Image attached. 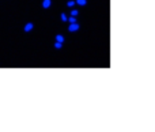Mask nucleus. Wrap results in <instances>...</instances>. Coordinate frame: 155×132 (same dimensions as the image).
I'll return each instance as SVG.
<instances>
[{"mask_svg":"<svg viewBox=\"0 0 155 132\" xmlns=\"http://www.w3.org/2000/svg\"><path fill=\"white\" fill-rule=\"evenodd\" d=\"M69 31H78L79 30V25L78 23H71L69 25V27H68Z\"/></svg>","mask_w":155,"mask_h":132,"instance_id":"obj_1","label":"nucleus"},{"mask_svg":"<svg viewBox=\"0 0 155 132\" xmlns=\"http://www.w3.org/2000/svg\"><path fill=\"white\" fill-rule=\"evenodd\" d=\"M33 27H34V25L31 23V22H29V23H26V26H24V31L29 33L30 30H33Z\"/></svg>","mask_w":155,"mask_h":132,"instance_id":"obj_2","label":"nucleus"},{"mask_svg":"<svg viewBox=\"0 0 155 132\" xmlns=\"http://www.w3.org/2000/svg\"><path fill=\"white\" fill-rule=\"evenodd\" d=\"M50 4H52V0H44V1H42V7H44V8H49V7H50Z\"/></svg>","mask_w":155,"mask_h":132,"instance_id":"obj_3","label":"nucleus"},{"mask_svg":"<svg viewBox=\"0 0 155 132\" xmlns=\"http://www.w3.org/2000/svg\"><path fill=\"white\" fill-rule=\"evenodd\" d=\"M76 1V4H79V6H86V0H75Z\"/></svg>","mask_w":155,"mask_h":132,"instance_id":"obj_4","label":"nucleus"},{"mask_svg":"<svg viewBox=\"0 0 155 132\" xmlns=\"http://www.w3.org/2000/svg\"><path fill=\"white\" fill-rule=\"evenodd\" d=\"M56 40L59 42H64V37H63L61 34H59V35H56Z\"/></svg>","mask_w":155,"mask_h":132,"instance_id":"obj_5","label":"nucleus"},{"mask_svg":"<svg viewBox=\"0 0 155 132\" xmlns=\"http://www.w3.org/2000/svg\"><path fill=\"white\" fill-rule=\"evenodd\" d=\"M75 4H76L75 0H71V1H68V3H67V6H68V7H73Z\"/></svg>","mask_w":155,"mask_h":132,"instance_id":"obj_6","label":"nucleus"},{"mask_svg":"<svg viewBox=\"0 0 155 132\" xmlns=\"http://www.w3.org/2000/svg\"><path fill=\"white\" fill-rule=\"evenodd\" d=\"M61 46H63V42H59V41H57V42L55 44V48H56V49H60Z\"/></svg>","mask_w":155,"mask_h":132,"instance_id":"obj_7","label":"nucleus"},{"mask_svg":"<svg viewBox=\"0 0 155 132\" xmlns=\"http://www.w3.org/2000/svg\"><path fill=\"white\" fill-rule=\"evenodd\" d=\"M78 14H79V11H78V10H72V11H71V15H72V16H76Z\"/></svg>","mask_w":155,"mask_h":132,"instance_id":"obj_8","label":"nucleus"},{"mask_svg":"<svg viewBox=\"0 0 155 132\" xmlns=\"http://www.w3.org/2000/svg\"><path fill=\"white\" fill-rule=\"evenodd\" d=\"M69 23H76V18L75 16H71V18H69Z\"/></svg>","mask_w":155,"mask_h":132,"instance_id":"obj_9","label":"nucleus"},{"mask_svg":"<svg viewBox=\"0 0 155 132\" xmlns=\"http://www.w3.org/2000/svg\"><path fill=\"white\" fill-rule=\"evenodd\" d=\"M61 19H63V21H64V22H67V15L64 14V12H63V14H61Z\"/></svg>","mask_w":155,"mask_h":132,"instance_id":"obj_10","label":"nucleus"}]
</instances>
